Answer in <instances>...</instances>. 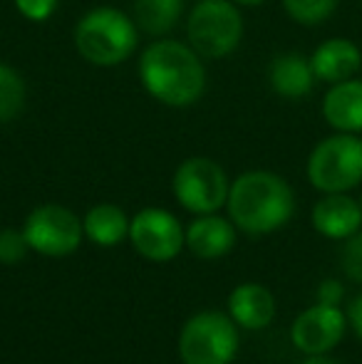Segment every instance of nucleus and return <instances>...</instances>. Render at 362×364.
Segmentation results:
<instances>
[{
  "mask_svg": "<svg viewBox=\"0 0 362 364\" xmlns=\"http://www.w3.org/2000/svg\"><path fill=\"white\" fill-rule=\"evenodd\" d=\"M236 230L238 228L231 218H223L218 213H203L186 225V248L203 260L223 258L236 245Z\"/></svg>",
  "mask_w": 362,
  "mask_h": 364,
  "instance_id": "nucleus-13",
  "label": "nucleus"
},
{
  "mask_svg": "<svg viewBox=\"0 0 362 364\" xmlns=\"http://www.w3.org/2000/svg\"><path fill=\"white\" fill-rule=\"evenodd\" d=\"M85 238H90L95 245L110 248L129 238V218L115 203H97L82 218Z\"/></svg>",
  "mask_w": 362,
  "mask_h": 364,
  "instance_id": "nucleus-17",
  "label": "nucleus"
},
{
  "mask_svg": "<svg viewBox=\"0 0 362 364\" xmlns=\"http://www.w3.org/2000/svg\"><path fill=\"white\" fill-rule=\"evenodd\" d=\"M305 173L315 191L350 193L362 186V136L335 132L313 146Z\"/></svg>",
  "mask_w": 362,
  "mask_h": 364,
  "instance_id": "nucleus-4",
  "label": "nucleus"
},
{
  "mask_svg": "<svg viewBox=\"0 0 362 364\" xmlns=\"http://www.w3.org/2000/svg\"><path fill=\"white\" fill-rule=\"evenodd\" d=\"M310 65L318 82L338 85L358 77L362 70V50L350 38H328L313 50Z\"/></svg>",
  "mask_w": 362,
  "mask_h": 364,
  "instance_id": "nucleus-12",
  "label": "nucleus"
},
{
  "mask_svg": "<svg viewBox=\"0 0 362 364\" xmlns=\"http://www.w3.org/2000/svg\"><path fill=\"white\" fill-rule=\"evenodd\" d=\"M226 310L241 330L258 332L275 320V297L261 283H241L228 295Z\"/></svg>",
  "mask_w": 362,
  "mask_h": 364,
  "instance_id": "nucleus-14",
  "label": "nucleus"
},
{
  "mask_svg": "<svg viewBox=\"0 0 362 364\" xmlns=\"http://www.w3.org/2000/svg\"><path fill=\"white\" fill-rule=\"evenodd\" d=\"M228 188H231V181H228L226 171L213 159L206 156L186 159L176 168L174 181H171L174 198L183 211L193 213V216L221 211L226 206Z\"/></svg>",
  "mask_w": 362,
  "mask_h": 364,
  "instance_id": "nucleus-7",
  "label": "nucleus"
},
{
  "mask_svg": "<svg viewBox=\"0 0 362 364\" xmlns=\"http://www.w3.org/2000/svg\"><path fill=\"white\" fill-rule=\"evenodd\" d=\"M60 0H15V8L20 10V15L33 23H45L48 18H53V13L58 10Z\"/></svg>",
  "mask_w": 362,
  "mask_h": 364,
  "instance_id": "nucleus-23",
  "label": "nucleus"
},
{
  "mask_svg": "<svg viewBox=\"0 0 362 364\" xmlns=\"http://www.w3.org/2000/svg\"><path fill=\"white\" fill-rule=\"evenodd\" d=\"M75 48L97 68H115L137 50V23L117 8H95L75 28Z\"/></svg>",
  "mask_w": 362,
  "mask_h": 364,
  "instance_id": "nucleus-3",
  "label": "nucleus"
},
{
  "mask_svg": "<svg viewBox=\"0 0 362 364\" xmlns=\"http://www.w3.org/2000/svg\"><path fill=\"white\" fill-rule=\"evenodd\" d=\"M300 364H343V362L333 360L330 355H315V357H305Z\"/></svg>",
  "mask_w": 362,
  "mask_h": 364,
  "instance_id": "nucleus-26",
  "label": "nucleus"
},
{
  "mask_svg": "<svg viewBox=\"0 0 362 364\" xmlns=\"http://www.w3.org/2000/svg\"><path fill=\"white\" fill-rule=\"evenodd\" d=\"M345 300V285L335 278H325L323 283L318 285V302L323 305H338L343 307Z\"/></svg>",
  "mask_w": 362,
  "mask_h": 364,
  "instance_id": "nucleus-24",
  "label": "nucleus"
},
{
  "mask_svg": "<svg viewBox=\"0 0 362 364\" xmlns=\"http://www.w3.org/2000/svg\"><path fill=\"white\" fill-rule=\"evenodd\" d=\"M139 80L156 102L181 109L201 100L206 90V68L191 45L159 40L142 53Z\"/></svg>",
  "mask_w": 362,
  "mask_h": 364,
  "instance_id": "nucleus-1",
  "label": "nucleus"
},
{
  "mask_svg": "<svg viewBox=\"0 0 362 364\" xmlns=\"http://www.w3.org/2000/svg\"><path fill=\"white\" fill-rule=\"evenodd\" d=\"M183 13V0H134V23L147 35H166Z\"/></svg>",
  "mask_w": 362,
  "mask_h": 364,
  "instance_id": "nucleus-18",
  "label": "nucleus"
},
{
  "mask_svg": "<svg viewBox=\"0 0 362 364\" xmlns=\"http://www.w3.org/2000/svg\"><path fill=\"white\" fill-rule=\"evenodd\" d=\"M280 3L293 23L303 28H315L333 18L340 0H280Z\"/></svg>",
  "mask_w": 362,
  "mask_h": 364,
  "instance_id": "nucleus-20",
  "label": "nucleus"
},
{
  "mask_svg": "<svg viewBox=\"0 0 362 364\" xmlns=\"http://www.w3.org/2000/svg\"><path fill=\"white\" fill-rule=\"evenodd\" d=\"M243 18L233 0H198L186 20V40L201 58L218 60L241 45Z\"/></svg>",
  "mask_w": 362,
  "mask_h": 364,
  "instance_id": "nucleus-5",
  "label": "nucleus"
},
{
  "mask_svg": "<svg viewBox=\"0 0 362 364\" xmlns=\"http://www.w3.org/2000/svg\"><path fill=\"white\" fill-rule=\"evenodd\" d=\"M360 206H362V193H360Z\"/></svg>",
  "mask_w": 362,
  "mask_h": 364,
  "instance_id": "nucleus-28",
  "label": "nucleus"
},
{
  "mask_svg": "<svg viewBox=\"0 0 362 364\" xmlns=\"http://www.w3.org/2000/svg\"><path fill=\"white\" fill-rule=\"evenodd\" d=\"M348 332V315L338 305H315L305 307L290 325V342L305 357L330 355L343 342Z\"/></svg>",
  "mask_w": 362,
  "mask_h": 364,
  "instance_id": "nucleus-10",
  "label": "nucleus"
},
{
  "mask_svg": "<svg viewBox=\"0 0 362 364\" xmlns=\"http://www.w3.org/2000/svg\"><path fill=\"white\" fill-rule=\"evenodd\" d=\"M236 5H241V8H258V5L268 3V0H233Z\"/></svg>",
  "mask_w": 362,
  "mask_h": 364,
  "instance_id": "nucleus-27",
  "label": "nucleus"
},
{
  "mask_svg": "<svg viewBox=\"0 0 362 364\" xmlns=\"http://www.w3.org/2000/svg\"><path fill=\"white\" fill-rule=\"evenodd\" d=\"M25 97H28V90H25L23 77L10 65L0 63V124H8L23 112Z\"/></svg>",
  "mask_w": 362,
  "mask_h": 364,
  "instance_id": "nucleus-19",
  "label": "nucleus"
},
{
  "mask_svg": "<svg viewBox=\"0 0 362 364\" xmlns=\"http://www.w3.org/2000/svg\"><path fill=\"white\" fill-rule=\"evenodd\" d=\"M238 325L228 312L203 310L183 322L179 357L183 364H231L238 352Z\"/></svg>",
  "mask_w": 362,
  "mask_h": 364,
  "instance_id": "nucleus-6",
  "label": "nucleus"
},
{
  "mask_svg": "<svg viewBox=\"0 0 362 364\" xmlns=\"http://www.w3.org/2000/svg\"><path fill=\"white\" fill-rule=\"evenodd\" d=\"M129 240L142 258L169 263L186 245V228L166 208H142L129 220Z\"/></svg>",
  "mask_w": 362,
  "mask_h": 364,
  "instance_id": "nucleus-9",
  "label": "nucleus"
},
{
  "mask_svg": "<svg viewBox=\"0 0 362 364\" xmlns=\"http://www.w3.org/2000/svg\"><path fill=\"white\" fill-rule=\"evenodd\" d=\"M228 218L248 235H271L295 213V193L283 176L253 168L231 181L226 198Z\"/></svg>",
  "mask_w": 362,
  "mask_h": 364,
  "instance_id": "nucleus-2",
  "label": "nucleus"
},
{
  "mask_svg": "<svg viewBox=\"0 0 362 364\" xmlns=\"http://www.w3.org/2000/svg\"><path fill=\"white\" fill-rule=\"evenodd\" d=\"M268 82L271 90L283 100H303L313 92L315 73L310 58L300 53H283L268 65Z\"/></svg>",
  "mask_w": 362,
  "mask_h": 364,
  "instance_id": "nucleus-16",
  "label": "nucleus"
},
{
  "mask_svg": "<svg viewBox=\"0 0 362 364\" xmlns=\"http://www.w3.org/2000/svg\"><path fill=\"white\" fill-rule=\"evenodd\" d=\"M323 119L333 132H348V134H362V80L338 82L328 85L323 97Z\"/></svg>",
  "mask_w": 362,
  "mask_h": 364,
  "instance_id": "nucleus-15",
  "label": "nucleus"
},
{
  "mask_svg": "<svg viewBox=\"0 0 362 364\" xmlns=\"http://www.w3.org/2000/svg\"><path fill=\"white\" fill-rule=\"evenodd\" d=\"M196 3H198V0H196Z\"/></svg>",
  "mask_w": 362,
  "mask_h": 364,
  "instance_id": "nucleus-29",
  "label": "nucleus"
},
{
  "mask_svg": "<svg viewBox=\"0 0 362 364\" xmlns=\"http://www.w3.org/2000/svg\"><path fill=\"white\" fill-rule=\"evenodd\" d=\"M310 223L323 238L348 240L362 230L360 198H353L350 193H323L310 211Z\"/></svg>",
  "mask_w": 362,
  "mask_h": 364,
  "instance_id": "nucleus-11",
  "label": "nucleus"
},
{
  "mask_svg": "<svg viewBox=\"0 0 362 364\" xmlns=\"http://www.w3.org/2000/svg\"><path fill=\"white\" fill-rule=\"evenodd\" d=\"M30 253V245L25 240L23 228H3L0 230V263L15 265Z\"/></svg>",
  "mask_w": 362,
  "mask_h": 364,
  "instance_id": "nucleus-21",
  "label": "nucleus"
},
{
  "mask_svg": "<svg viewBox=\"0 0 362 364\" xmlns=\"http://www.w3.org/2000/svg\"><path fill=\"white\" fill-rule=\"evenodd\" d=\"M343 250H340V265L343 273L348 275L353 283L362 285V230L355 235H350L348 240H343Z\"/></svg>",
  "mask_w": 362,
  "mask_h": 364,
  "instance_id": "nucleus-22",
  "label": "nucleus"
},
{
  "mask_svg": "<svg viewBox=\"0 0 362 364\" xmlns=\"http://www.w3.org/2000/svg\"><path fill=\"white\" fill-rule=\"evenodd\" d=\"M345 315H348V327L355 332V337L362 342V292H358V295L350 300Z\"/></svg>",
  "mask_w": 362,
  "mask_h": 364,
  "instance_id": "nucleus-25",
  "label": "nucleus"
},
{
  "mask_svg": "<svg viewBox=\"0 0 362 364\" xmlns=\"http://www.w3.org/2000/svg\"><path fill=\"white\" fill-rule=\"evenodd\" d=\"M23 233L30 250L45 258H68L85 238L82 218L60 203H43L33 208L23 223Z\"/></svg>",
  "mask_w": 362,
  "mask_h": 364,
  "instance_id": "nucleus-8",
  "label": "nucleus"
}]
</instances>
